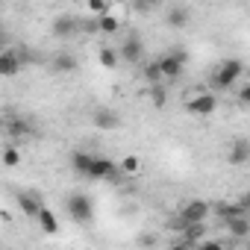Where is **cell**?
<instances>
[{
    "mask_svg": "<svg viewBox=\"0 0 250 250\" xmlns=\"http://www.w3.org/2000/svg\"><path fill=\"white\" fill-rule=\"evenodd\" d=\"M186 62H188V53H186V50H180V47H171L168 53L156 56V65H159L162 80H180V74H183Z\"/></svg>",
    "mask_w": 250,
    "mask_h": 250,
    "instance_id": "cell-1",
    "label": "cell"
},
{
    "mask_svg": "<svg viewBox=\"0 0 250 250\" xmlns=\"http://www.w3.org/2000/svg\"><path fill=\"white\" fill-rule=\"evenodd\" d=\"M241 77H244V62L232 56V59H224V62L215 68L212 85H215V88H232L235 80H241Z\"/></svg>",
    "mask_w": 250,
    "mask_h": 250,
    "instance_id": "cell-2",
    "label": "cell"
},
{
    "mask_svg": "<svg viewBox=\"0 0 250 250\" xmlns=\"http://www.w3.org/2000/svg\"><path fill=\"white\" fill-rule=\"evenodd\" d=\"M68 215L77 224H91L94 221V200L85 191H74L68 194Z\"/></svg>",
    "mask_w": 250,
    "mask_h": 250,
    "instance_id": "cell-3",
    "label": "cell"
},
{
    "mask_svg": "<svg viewBox=\"0 0 250 250\" xmlns=\"http://www.w3.org/2000/svg\"><path fill=\"white\" fill-rule=\"evenodd\" d=\"M212 215V203H206V200H188L183 209H180V224L183 227H188V224H206V218Z\"/></svg>",
    "mask_w": 250,
    "mask_h": 250,
    "instance_id": "cell-4",
    "label": "cell"
},
{
    "mask_svg": "<svg viewBox=\"0 0 250 250\" xmlns=\"http://www.w3.org/2000/svg\"><path fill=\"white\" fill-rule=\"evenodd\" d=\"M215 109H218V97H215L212 91L194 94V97L186 103V112H188V115H194V118H209Z\"/></svg>",
    "mask_w": 250,
    "mask_h": 250,
    "instance_id": "cell-5",
    "label": "cell"
},
{
    "mask_svg": "<svg viewBox=\"0 0 250 250\" xmlns=\"http://www.w3.org/2000/svg\"><path fill=\"white\" fill-rule=\"evenodd\" d=\"M115 50H118V59L130 62V65H139V62H142V56H145V42L133 33V36L124 39V44H121V47H115Z\"/></svg>",
    "mask_w": 250,
    "mask_h": 250,
    "instance_id": "cell-6",
    "label": "cell"
},
{
    "mask_svg": "<svg viewBox=\"0 0 250 250\" xmlns=\"http://www.w3.org/2000/svg\"><path fill=\"white\" fill-rule=\"evenodd\" d=\"M33 133H36V127L30 124V118H21V115L6 118V133H3V136H9L12 142H21V139L33 136Z\"/></svg>",
    "mask_w": 250,
    "mask_h": 250,
    "instance_id": "cell-7",
    "label": "cell"
},
{
    "mask_svg": "<svg viewBox=\"0 0 250 250\" xmlns=\"http://www.w3.org/2000/svg\"><path fill=\"white\" fill-rule=\"evenodd\" d=\"M118 174V162L109 156H94L88 168V180H112Z\"/></svg>",
    "mask_w": 250,
    "mask_h": 250,
    "instance_id": "cell-8",
    "label": "cell"
},
{
    "mask_svg": "<svg viewBox=\"0 0 250 250\" xmlns=\"http://www.w3.org/2000/svg\"><path fill=\"white\" fill-rule=\"evenodd\" d=\"M21 59H18V53H15V47H3L0 50V77H15V74H21Z\"/></svg>",
    "mask_w": 250,
    "mask_h": 250,
    "instance_id": "cell-9",
    "label": "cell"
},
{
    "mask_svg": "<svg viewBox=\"0 0 250 250\" xmlns=\"http://www.w3.org/2000/svg\"><path fill=\"white\" fill-rule=\"evenodd\" d=\"M91 121H94V127H97V130H115V127H121V115H118L115 109H106V106L94 109Z\"/></svg>",
    "mask_w": 250,
    "mask_h": 250,
    "instance_id": "cell-10",
    "label": "cell"
},
{
    "mask_svg": "<svg viewBox=\"0 0 250 250\" xmlns=\"http://www.w3.org/2000/svg\"><path fill=\"white\" fill-rule=\"evenodd\" d=\"M77 30H80V21L74 15H59V18H53V27H50V33L56 39H71Z\"/></svg>",
    "mask_w": 250,
    "mask_h": 250,
    "instance_id": "cell-11",
    "label": "cell"
},
{
    "mask_svg": "<svg viewBox=\"0 0 250 250\" xmlns=\"http://www.w3.org/2000/svg\"><path fill=\"white\" fill-rule=\"evenodd\" d=\"M18 206H21V212H24L27 218H36L39 209L44 206V200H42L39 191H18Z\"/></svg>",
    "mask_w": 250,
    "mask_h": 250,
    "instance_id": "cell-12",
    "label": "cell"
},
{
    "mask_svg": "<svg viewBox=\"0 0 250 250\" xmlns=\"http://www.w3.org/2000/svg\"><path fill=\"white\" fill-rule=\"evenodd\" d=\"M33 221L39 224V229H42L44 235H56V232H59V218H56V212H53L50 206H42Z\"/></svg>",
    "mask_w": 250,
    "mask_h": 250,
    "instance_id": "cell-13",
    "label": "cell"
},
{
    "mask_svg": "<svg viewBox=\"0 0 250 250\" xmlns=\"http://www.w3.org/2000/svg\"><path fill=\"white\" fill-rule=\"evenodd\" d=\"M91 159H94V153H85V150H74L71 153V171L77 174V177H88V168H91Z\"/></svg>",
    "mask_w": 250,
    "mask_h": 250,
    "instance_id": "cell-14",
    "label": "cell"
},
{
    "mask_svg": "<svg viewBox=\"0 0 250 250\" xmlns=\"http://www.w3.org/2000/svg\"><path fill=\"white\" fill-rule=\"evenodd\" d=\"M180 235H183L180 241H186V244L194 250V247L206 238V224H188V227H183V229H180Z\"/></svg>",
    "mask_w": 250,
    "mask_h": 250,
    "instance_id": "cell-15",
    "label": "cell"
},
{
    "mask_svg": "<svg viewBox=\"0 0 250 250\" xmlns=\"http://www.w3.org/2000/svg\"><path fill=\"white\" fill-rule=\"evenodd\" d=\"M165 24L174 27V30L188 27V9H186V6H168V12H165Z\"/></svg>",
    "mask_w": 250,
    "mask_h": 250,
    "instance_id": "cell-16",
    "label": "cell"
},
{
    "mask_svg": "<svg viewBox=\"0 0 250 250\" xmlns=\"http://www.w3.org/2000/svg\"><path fill=\"white\" fill-rule=\"evenodd\" d=\"M212 212H215L221 221H232V218H244V215H247V209L238 206V203H215Z\"/></svg>",
    "mask_w": 250,
    "mask_h": 250,
    "instance_id": "cell-17",
    "label": "cell"
},
{
    "mask_svg": "<svg viewBox=\"0 0 250 250\" xmlns=\"http://www.w3.org/2000/svg\"><path fill=\"white\" fill-rule=\"evenodd\" d=\"M229 162H232V165H247V162H250V142H247V139H235V142H232Z\"/></svg>",
    "mask_w": 250,
    "mask_h": 250,
    "instance_id": "cell-18",
    "label": "cell"
},
{
    "mask_svg": "<svg viewBox=\"0 0 250 250\" xmlns=\"http://www.w3.org/2000/svg\"><path fill=\"white\" fill-rule=\"evenodd\" d=\"M77 56L74 53H68V50H62V53H56L53 56V71H62V74H74L77 71Z\"/></svg>",
    "mask_w": 250,
    "mask_h": 250,
    "instance_id": "cell-19",
    "label": "cell"
},
{
    "mask_svg": "<svg viewBox=\"0 0 250 250\" xmlns=\"http://www.w3.org/2000/svg\"><path fill=\"white\" fill-rule=\"evenodd\" d=\"M224 227H227V232L235 235V238H247V235H250V218H247V215H244V218L224 221Z\"/></svg>",
    "mask_w": 250,
    "mask_h": 250,
    "instance_id": "cell-20",
    "label": "cell"
},
{
    "mask_svg": "<svg viewBox=\"0 0 250 250\" xmlns=\"http://www.w3.org/2000/svg\"><path fill=\"white\" fill-rule=\"evenodd\" d=\"M97 62H100L106 71H115L121 59H118V50H115V47H100V50H97Z\"/></svg>",
    "mask_w": 250,
    "mask_h": 250,
    "instance_id": "cell-21",
    "label": "cell"
},
{
    "mask_svg": "<svg viewBox=\"0 0 250 250\" xmlns=\"http://www.w3.org/2000/svg\"><path fill=\"white\" fill-rule=\"evenodd\" d=\"M94 24H97V33H118V30H121V21H118V15H112V12L100 15Z\"/></svg>",
    "mask_w": 250,
    "mask_h": 250,
    "instance_id": "cell-22",
    "label": "cell"
},
{
    "mask_svg": "<svg viewBox=\"0 0 250 250\" xmlns=\"http://www.w3.org/2000/svg\"><path fill=\"white\" fill-rule=\"evenodd\" d=\"M139 168H142V159H139V156H133V153H130V156H124V159L118 162V171H121V174H127V177L139 174Z\"/></svg>",
    "mask_w": 250,
    "mask_h": 250,
    "instance_id": "cell-23",
    "label": "cell"
},
{
    "mask_svg": "<svg viewBox=\"0 0 250 250\" xmlns=\"http://www.w3.org/2000/svg\"><path fill=\"white\" fill-rule=\"evenodd\" d=\"M0 162H3L6 168H18V165H21V150H18L15 145H9L3 153H0Z\"/></svg>",
    "mask_w": 250,
    "mask_h": 250,
    "instance_id": "cell-24",
    "label": "cell"
},
{
    "mask_svg": "<svg viewBox=\"0 0 250 250\" xmlns=\"http://www.w3.org/2000/svg\"><path fill=\"white\" fill-rule=\"evenodd\" d=\"M145 80H147L150 85H162V74H159V65H156V59L145 65Z\"/></svg>",
    "mask_w": 250,
    "mask_h": 250,
    "instance_id": "cell-25",
    "label": "cell"
},
{
    "mask_svg": "<svg viewBox=\"0 0 250 250\" xmlns=\"http://www.w3.org/2000/svg\"><path fill=\"white\" fill-rule=\"evenodd\" d=\"M150 100H153V106H165V103H168L165 85H150Z\"/></svg>",
    "mask_w": 250,
    "mask_h": 250,
    "instance_id": "cell-26",
    "label": "cell"
},
{
    "mask_svg": "<svg viewBox=\"0 0 250 250\" xmlns=\"http://www.w3.org/2000/svg\"><path fill=\"white\" fill-rule=\"evenodd\" d=\"M88 12H94V15H106V12H112V3H100V0H91V3H88Z\"/></svg>",
    "mask_w": 250,
    "mask_h": 250,
    "instance_id": "cell-27",
    "label": "cell"
},
{
    "mask_svg": "<svg viewBox=\"0 0 250 250\" xmlns=\"http://www.w3.org/2000/svg\"><path fill=\"white\" fill-rule=\"evenodd\" d=\"M194 250H224V244H221V241H215V238H203Z\"/></svg>",
    "mask_w": 250,
    "mask_h": 250,
    "instance_id": "cell-28",
    "label": "cell"
},
{
    "mask_svg": "<svg viewBox=\"0 0 250 250\" xmlns=\"http://www.w3.org/2000/svg\"><path fill=\"white\" fill-rule=\"evenodd\" d=\"M238 100H241V103L250 100V85H241V88H238Z\"/></svg>",
    "mask_w": 250,
    "mask_h": 250,
    "instance_id": "cell-29",
    "label": "cell"
},
{
    "mask_svg": "<svg viewBox=\"0 0 250 250\" xmlns=\"http://www.w3.org/2000/svg\"><path fill=\"white\" fill-rule=\"evenodd\" d=\"M168 250H191V247H188V244H186V241H174V244H171V247H168Z\"/></svg>",
    "mask_w": 250,
    "mask_h": 250,
    "instance_id": "cell-30",
    "label": "cell"
},
{
    "mask_svg": "<svg viewBox=\"0 0 250 250\" xmlns=\"http://www.w3.org/2000/svg\"><path fill=\"white\" fill-rule=\"evenodd\" d=\"M3 44H6V27L0 24V50H3Z\"/></svg>",
    "mask_w": 250,
    "mask_h": 250,
    "instance_id": "cell-31",
    "label": "cell"
},
{
    "mask_svg": "<svg viewBox=\"0 0 250 250\" xmlns=\"http://www.w3.org/2000/svg\"><path fill=\"white\" fill-rule=\"evenodd\" d=\"M6 133V118H0V136Z\"/></svg>",
    "mask_w": 250,
    "mask_h": 250,
    "instance_id": "cell-32",
    "label": "cell"
}]
</instances>
